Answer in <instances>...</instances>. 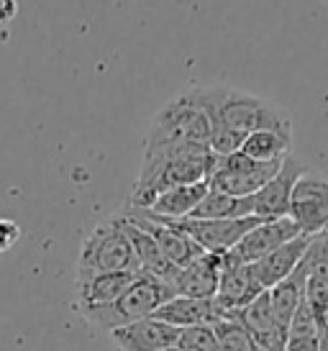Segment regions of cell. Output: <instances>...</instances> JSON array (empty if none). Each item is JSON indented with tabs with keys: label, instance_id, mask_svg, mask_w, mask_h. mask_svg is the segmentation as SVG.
<instances>
[{
	"label": "cell",
	"instance_id": "cell-22",
	"mask_svg": "<svg viewBox=\"0 0 328 351\" xmlns=\"http://www.w3.org/2000/svg\"><path fill=\"white\" fill-rule=\"evenodd\" d=\"M213 333L221 351H259L249 331L239 321H218L213 323Z\"/></svg>",
	"mask_w": 328,
	"mask_h": 351
},
{
	"label": "cell",
	"instance_id": "cell-25",
	"mask_svg": "<svg viewBox=\"0 0 328 351\" xmlns=\"http://www.w3.org/2000/svg\"><path fill=\"white\" fill-rule=\"evenodd\" d=\"M19 16V3L16 0H0V23H10Z\"/></svg>",
	"mask_w": 328,
	"mask_h": 351
},
{
	"label": "cell",
	"instance_id": "cell-1",
	"mask_svg": "<svg viewBox=\"0 0 328 351\" xmlns=\"http://www.w3.org/2000/svg\"><path fill=\"white\" fill-rule=\"evenodd\" d=\"M211 118V126H226L249 136L254 131H277L292 138V123L282 108L229 85H198L187 90Z\"/></svg>",
	"mask_w": 328,
	"mask_h": 351
},
{
	"label": "cell",
	"instance_id": "cell-13",
	"mask_svg": "<svg viewBox=\"0 0 328 351\" xmlns=\"http://www.w3.org/2000/svg\"><path fill=\"white\" fill-rule=\"evenodd\" d=\"M221 254H208L198 256L195 262L183 267L172 282V293L183 298H203L213 300L218 293V280H221Z\"/></svg>",
	"mask_w": 328,
	"mask_h": 351
},
{
	"label": "cell",
	"instance_id": "cell-5",
	"mask_svg": "<svg viewBox=\"0 0 328 351\" xmlns=\"http://www.w3.org/2000/svg\"><path fill=\"white\" fill-rule=\"evenodd\" d=\"M169 298H174V295L167 285L159 282L156 277L139 272L136 280L131 282V287L116 302L103 305V308H87V311L80 313H82V318H87L90 323H95V326H100V328H106L110 333L121 328V326L152 318Z\"/></svg>",
	"mask_w": 328,
	"mask_h": 351
},
{
	"label": "cell",
	"instance_id": "cell-24",
	"mask_svg": "<svg viewBox=\"0 0 328 351\" xmlns=\"http://www.w3.org/2000/svg\"><path fill=\"white\" fill-rule=\"evenodd\" d=\"M21 239V226L10 218H0V254L10 252L13 246L19 244Z\"/></svg>",
	"mask_w": 328,
	"mask_h": 351
},
{
	"label": "cell",
	"instance_id": "cell-27",
	"mask_svg": "<svg viewBox=\"0 0 328 351\" xmlns=\"http://www.w3.org/2000/svg\"><path fill=\"white\" fill-rule=\"evenodd\" d=\"M164 351H180V349H177V346H172V349H164Z\"/></svg>",
	"mask_w": 328,
	"mask_h": 351
},
{
	"label": "cell",
	"instance_id": "cell-18",
	"mask_svg": "<svg viewBox=\"0 0 328 351\" xmlns=\"http://www.w3.org/2000/svg\"><path fill=\"white\" fill-rule=\"evenodd\" d=\"M305 280H308V272H305V267L298 264V269L290 274L288 280H282L280 285H274L270 293V302H272V311H274V318L280 321L282 328H288L290 331V323L295 318V313H298L300 302L305 298Z\"/></svg>",
	"mask_w": 328,
	"mask_h": 351
},
{
	"label": "cell",
	"instance_id": "cell-16",
	"mask_svg": "<svg viewBox=\"0 0 328 351\" xmlns=\"http://www.w3.org/2000/svg\"><path fill=\"white\" fill-rule=\"evenodd\" d=\"M139 272H106L78 280V311L87 308H103L116 302L131 287Z\"/></svg>",
	"mask_w": 328,
	"mask_h": 351
},
{
	"label": "cell",
	"instance_id": "cell-21",
	"mask_svg": "<svg viewBox=\"0 0 328 351\" xmlns=\"http://www.w3.org/2000/svg\"><path fill=\"white\" fill-rule=\"evenodd\" d=\"M285 351H320V336H318V323H316V315L310 311V305L300 302L295 318L290 323L288 331V346Z\"/></svg>",
	"mask_w": 328,
	"mask_h": 351
},
{
	"label": "cell",
	"instance_id": "cell-20",
	"mask_svg": "<svg viewBox=\"0 0 328 351\" xmlns=\"http://www.w3.org/2000/svg\"><path fill=\"white\" fill-rule=\"evenodd\" d=\"M292 138L282 136L277 131H254L244 138L242 154H246L254 162H282L290 156Z\"/></svg>",
	"mask_w": 328,
	"mask_h": 351
},
{
	"label": "cell",
	"instance_id": "cell-12",
	"mask_svg": "<svg viewBox=\"0 0 328 351\" xmlns=\"http://www.w3.org/2000/svg\"><path fill=\"white\" fill-rule=\"evenodd\" d=\"M110 339L118 351H164L177 346L180 331L156 318H144L110 331Z\"/></svg>",
	"mask_w": 328,
	"mask_h": 351
},
{
	"label": "cell",
	"instance_id": "cell-6",
	"mask_svg": "<svg viewBox=\"0 0 328 351\" xmlns=\"http://www.w3.org/2000/svg\"><path fill=\"white\" fill-rule=\"evenodd\" d=\"M282 162H254L242 152H233L229 156H215V167L208 177V185H211V190H218L226 195L251 197L280 172Z\"/></svg>",
	"mask_w": 328,
	"mask_h": 351
},
{
	"label": "cell",
	"instance_id": "cell-7",
	"mask_svg": "<svg viewBox=\"0 0 328 351\" xmlns=\"http://www.w3.org/2000/svg\"><path fill=\"white\" fill-rule=\"evenodd\" d=\"M288 218L305 236L328 231V180L310 172L300 177L292 187Z\"/></svg>",
	"mask_w": 328,
	"mask_h": 351
},
{
	"label": "cell",
	"instance_id": "cell-9",
	"mask_svg": "<svg viewBox=\"0 0 328 351\" xmlns=\"http://www.w3.org/2000/svg\"><path fill=\"white\" fill-rule=\"evenodd\" d=\"M298 236L303 234H300V228L290 221L288 215L285 218H274V221H261L259 226H254L249 234L233 246L231 252L223 254V259L229 264H254L259 262L261 256H267L274 249H280L282 244L298 239Z\"/></svg>",
	"mask_w": 328,
	"mask_h": 351
},
{
	"label": "cell",
	"instance_id": "cell-26",
	"mask_svg": "<svg viewBox=\"0 0 328 351\" xmlns=\"http://www.w3.org/2000/svg\"><path fill=\"white\" fill-rule=\"evenodd\" d=\"M320 351H328V333L320 336Z\"/></svg>",
	"mask_w": 328,
	"mask_h": 351
},
{
	"label": "cell",
	"instance_id": "cell-10",
	"mask_svg": "<svg viewBox=\"0 0 328 351\" xmlns=\"http://www.w3.org/2000/svg\"><path fill=\"white\" fill-rule=\"evenodd\" d=\"M221 262V280H218V293L213 302L223 321H233L246 305H251L264 293V287L257 282L249 264H229L223 259V254Z\"/></svg>",
	"mask_w": 328,
	"mask_h": 351
},
{
	"label": "cell",
	"instance_id": "cell-17",
	"mask_svg": "<svg viewBox=\"0 0 328 351\" xmlns=\"http://www.w3.org/2000/svg\"><path fill=\"white\" fill-rule=\"evenodd\" d=\"M211 190L208 180L205 182H195V185H180L162 193L159 197H154V203L149 208H141L146 213L156 215L162 221H183V218H190L193 210L200 205V200L205 197V193Z\"/></svg>",
	"mask_w": 328,
	"mask_h": 351
},
{
	"label": "cell",
	"instance_id": "cell-2",
	"mask_svg": "<svg viewBox=\"0 0 328 351\" xmlns=\"http://www.w3.org/2000/svg\"><path fill=\"white\" fill-rule=\"evenodd\" d=\"M215 167V154L211 147H174L159 152H144L141 169L136 177L131 208H149L154 197L180 185L205 182Z\"/></svg>",
	"mask_w": 328,
	"mask_h": 351
},
{
	"label": "cell",
	"instance_id": "cell-8",
	"mask_svg": "<svg viewBox=\"0 0 328 351\" xmlns=\"http://www.w3.org/2000/svg\"><path fill=\"white\" fill-rule=\"evenodd\" d=\"M180 231L193 239L208 254H229L233 246L249 234L254 226L261 223V218H233V221H203V218H183V221H169Z\"/></svg>",
	"mask_w": 328,
	"mask_h": 351
},
{
	"label": "cell",
	"instance_id": "cell-3",
	"mask_svg": "<svg viewBox=\"0 0 328 351\" xmlns=\"http://www.w3.org/2000/svg\"><path fill=\"white\" fill-rule=\"evenodd\" d=\"M211 147V118L185 90L183 95L169 100L167 106L152 118L144 136V152L174 147Z\"/></svg>",
	"mask_w": 328,
	"mask_h": 351
},
{
	"label": "cell",
	"instance_id": "cell-15",
	"mask_svg": "<svg viewBox=\"0 0 328 351\" xmlns=\"http://www.w3.org/2000/svg\"><path fill=\"white\" fill-rule=\"evenodd\" d=\"M156 321L172 326L177 331L185 328H198V326H213V323L223 321L215 302L203 300V298H183V295H174L164 302L162 308L152 315Z\"/></svg>",
	"mask_w": 328,
	"mask_h": 351
},
{
	"label": "cell",
	"instance_id": "cell-4",
	"mask_svg": "<svg viewBox=\"0 0 328 351\" xmlns=\"http://www.w3.org/2000/svg\"><path fill=\"white\" fill-rule=\"evenodd\" d=\"M106 272H139L121 213L97 223L80 246L78 280Z\"/></svg>",
	"mask_w": 328,
	"mask_h": 351
},
{
	"label": "cell",
	"instance_id": "cell-19",
	"mask_svg": "<svg viewBox=\"0 0 328 351\" xmlns=\"http://www.w3.org/2000/svg\"><path fill=\"white\" fill-rule=\"evenodd\" d=\"M251 215H254V200L251 197H233L226 195V193H218V190H208L190 218L233 221V218H251Z\"/></svg>",
	"mask_w": 328,
	"mask_h": 351
},
{
	"label": "cell",
	"instance_id": "cell-14",
	"mask_svg": "<svg viewBox=\"0 0 328 351\" xmlns=\"http://www.w3.org/2000/svg\"><path fill=\"white\" fill-rule=\"evenodd\" d=\"M310 244V236H298L288 244H282L280 249H274L272 254L261 256L259 262L249 264L257 282L264 287V290H272L274 285H280L282 280H288L290 274L298 269V264L303 262L305 256V249Z\"/></svg>",
	"mask_w": 328,
	"mask_h": 351
},
{
	"label": "cell",
	"instance_id": "cell-23",
	"mask_svg": "<svg viewBox=\"0 0 328 351\" xmlns=\"http://www.w3.org/2000/svg\"><path fill=\"white\" fill-rule=\"evenodd\" d=\"M177 349L180 351H221L213 326H198V328H185L180 331L177 339Z\"/></svg>",
	"mask_w": 328,
	"mask_h": 351
},
{
	"label": "cell",
	"instance_id": "cell-11",
	"mask_svg": "<svg viewBox=\"0 0 328 351\" xmlns=\"http://www.w3.org/2000/svg\"><path fill=\"white\" fill-rule=\"evenodd\" d=\"M305 175V167L300 165L295 156H285L280 172L272 177L267 185L261 187L254 200V215L261 221H274V218H285L290 213V197H292V187L300 177Z\"/></svg>",
	"mask_w": 328,
	"mask_h": 351
}]
</instances>
